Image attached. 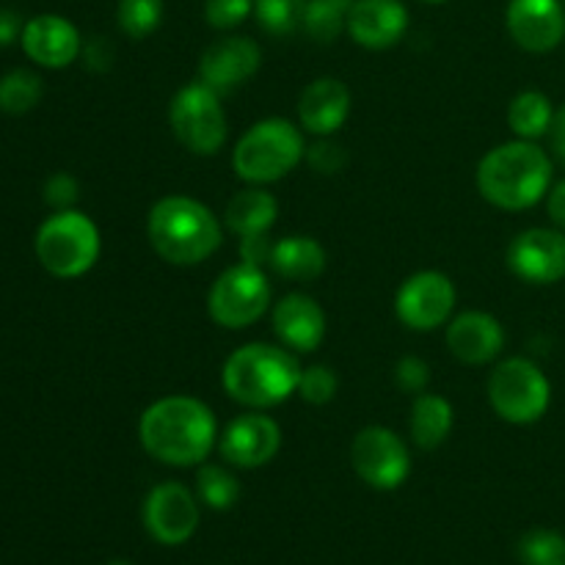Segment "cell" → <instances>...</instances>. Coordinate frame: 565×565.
<instances>
[{
  "label": "cell",
  "mask_w": 565,
  "mask_h": 565,
  "mask_svg": "<svg viewBox=\"0 0 565 565\" xmlns=\"http://www.w3.org/2000/svg\"><path fill=\"white\" fill-rule=\"evenodd\" d=\"M22 28L25 25H20V17L14 11L0 9V44H11L17 36H22Z\"/></svg>",
  "instance_id": "cell-40"
},
{
  "label": "cell",
  "mask_w": 565,
  "mask_h": 565,
  "mask_svg": "<svg viewBox=\"0 0 565 565\" xmlns=\"http://www.w3.org/2000/svg\"><path fill=\"white\" fill-rule=\"evenodd\" d=\"M502 345H505V331L489 312H463L447 326V348L458 362L469 367L489 364L491 359L500 356Z\"/></svg>",
  "instance_id": "cell-19"
},
{
  "label": "cell",
  "mask_w": 565,
  "mask_h": 565,
  "mask_svg": "<svg viewBox=\"0 0 565 565\" xmlns=\"http://www.w3.org/2000/svg\"><path fill=\"white\" fill-rule=\"evenodd\" d=\"M276 215H279V202L274 199V193L263 191V188H246L230 199L224 221L230 232H235L243 241V237L268 235L270 226L276 224Z\"/></svg>",
  "instance_id": "cell-22"
},
{
  "label": "cell",
  "mask_w": 565,
  "mask_h": 565,
  "mask_svg": "<svg viewBox=\"0 0 565 565\" xmlns=\"http://www.w3.org/2000/svg\"><path fill=\"white\" fill-rule=\"evenodd\" d=\"M42 99V81L28 70H14L0 77V108L6 114H28Z\"/></svg>",
  "instance_id": "cell-28"
},
{
  "label": "cell",
  "mask_w": 565,
  "mask_h": 565,
  "mask_svg": "<svg viewBox=\"0 0 565 565\" xmlns=\"http://www.w3.org/2000/svg\"><path fill=\"white\" fill-rule=\"evenodd\" d=\"M116 20L125 36L147 39L163 22V0H119Z\"/></svg>",
  "instance_id": "cell-29"
},
{
  "label": "cell",
  "mask_w": 565,
  "mask_h": 565,
  "mask_svg": "<svg viewBox=\"0 0 565 565\" xmlns=\"http://www.w3.org/2000/svg\"><path fill=\"white\" fill-rule=\"evenodd\" d=\"M147 237L158 257L171 265L204 263L224 241L213 210L191 196H166L154 202L147 218Z\"/></svg>",
  "instance_id": "cell-4"
},
{
  "label": "cell",
  "mask_w": 565,
  "mask_h": 565,
  "mask_svg": "<svg viewBox=\"0 0 565 565\" xmlns=\"http://www.w3.org/2000/svg\"><path fill=\"white\" fill-rule=\"evenodd\" d=\"M456 307V287L450 276L439 270H419L408 276L395 298V312L401 323L412 331H434L447 323Z\"/></svg>",
  "instance_id": "cell-11"
},
{
  "label": "cell",
  "mask_w": 565,
  "mask_h": 565,
  "mask_svg": "<svg viewBox=\"0 0 565 565\" xmlns=\"http://www.w3.org/2000/svg\"><path fill=\"white\" fill-rule=\"evenodd\" d=\"M423 3H447V0H423Z\"/></svg>",
  "instance_id": "cell-42"
},
{
  "label": "cell",
  "mask_w": 565,
  "mask_h": 565,
  "mask_svg": "<svg viewBox=\"0 0 565 565\" xmlns=\"http://www.w3.org/2000/svg\"><path fill=\"white\" fill-rule=\"evenodd\" d=\"M138 439L166 467H196L218 445L215 417L202 401L171 395L154 401L138 423Z\"/></svg>",
  "instance_id": "cell-1"
},
{
  "label": "cell",
  "mask_w": 565,
  "mask_h": 565,
  "mask_svg": "<svg viewBox=\"0 0 565 565\" xmlns=\"http://www.w3.org/2000/svg\"><path fill=\"white\" fill-rule=\"evenodd\" d=\"M546 210H550V218L557 230L565 232V180L557 182L550 191V199H546Z\"/></svg>",
  "instance_id": "cell-38"
},
{
  "label": "cell",
  "mask_w": 565,
  "mask_h": 565,
  "mask_svg": "<svg viewBox=\"0 0 565 565\" xmlns=\"http://www.w3.org/2000/svg\"><path fill=\"white\" fill-rule=\"evenodd\" d=\"M353 0H307L301 28L320 44H331L348 28Z\"/></svg>",
  "instance_id": "cell-26"
},
{
  "label": "cell",
  "mask_w": 565,
  "mask_h": 565,
  "mask_svg": "<svg viewBox=\"0 0 565 565\" xmlns=\"http://www.w3.org/2000/svg\"><path fill=\"white\" fill-rule=\"evenodd\" d=\"M552 160L535 141L500 143L478 166V191L500 210L535 207L550 193Z\"/></svg>",
  "instance_id": "cell-2"
},
{
  "label": "cell",
  "mask_w": 565,
  "mask_h": 565,
  "mask_svg": "<svg viewBox=\"0 0 565 565\" xmlns=\"http://www.w3.org/2000/svg\"><path fill=\"white\" fill-rule=\"evenodd\" d=\"M519 561L524 565H565V539L555 530H530L519 541Z\"/></svg>",
  "instance_id": "cell-31"
},
{
  "label": "cell",
  "mask_w": 565,
  "mask_h": 565,
  "mask_svg": "<svg viewBox=\"0 0 565 565\" xmlns=\"http://www.w3.org/2000/svg\"><path fill=\"white\" fill-rule=\"evenodd\" d=\"M259 64H263V50L254 39L226 36L204 50L202 61H199V81L207 83L218 94H226L252 81Z\"/></svg>",
  "instance_id": "cell-16"
},
{
  "label": "cell",
  "mask_w": 565,
  "mask_h": 565,
  "mask_svg": "<svg viewBox=\"0 0 565 565\" xmlns=\"http://www.w3.org/2000/svg\"><path fill=\"white\" fill-rule=\"evenodd\" d=\"M505 25L527 53H550L565 39V3L561 0H511Z\"/></svg>",
  "instance_id": "cell-15"
},
{
  "label": "cell",
  "mask_w": 565,
  "mask_h": 565,
  "mask_svg": "<svg viewBox=\"0 0 565 565\" xmlns=\"http://www.w3.org/2000/svg\"><path fill=\"white\" fill-rule=\"evenodd\" d=\"M254 11V0H207L204 17L215 31H232Z\"/></svg>",
  "instance_id": "cell-33"
},
{
  "label": "cell",
  "mask_w": 565,
  "mask_h": 565,
  "mask_svg": "<svg viewBox=\"0 0 565 565\" xmlns=\"http://www.w3.org/2000/svg\"><path fill=\"white\" fill-rule=\"evenodd\" d=\"M143 527L158 544L180 546L199 527L196 497L182 483H160L143 500Z\"/></svg>",
  "instance_id": "cell-12"
},
{
  "label": "cell",
  "mask_w": 565,
  "mask_h": 565,
  "mask_svg": "<svg viewBox=\"0 0 565 565\" xmlns=\"http://www.w3.org/2000/svg\"><path fill=\"white\" fill-rule=\"evenodd\" d=\"M307 154L303 132L287 119H263L248 127L232 149V169L248 185H268L290 174Z\"/></svg>",
  "instance_id": "cell-5"
},
{
  "label": "cell",
  "mask_w": 565,
  "mask_h": 565,
  "mask_svg": "<svg viewBox=\"0 0 565 565\" xmlns=\"http://www.w3.org/2000/svg\"><path fill=\"white\" fill-rule=\"evenodd\" d=\"M169 127L177 141L193 154H215L226 141V114L221 94L207 83H188L169 105Z\"/></svg>",
  "instance_id": "cell-8"
},
{
  "label": "cell",
  "mask_w": 565,
  "mask_h": 565,
  "mask_svg": "<svg viewBox=\"0 0 565 565\" xmlns=\"http://www.w3.org/2000/svg\"><path fill=\"white\" fill-rule=\"evenodd\" d=\"M348 114H351V92L337 77H318L303 88L301 99H298L301 130L318 138L334 136L345 125Z\"/></svg>",
  "instance_id": "cell-20"
},
{
  "label": "cell",
  "mask_w": 565,
  "mask_h": 565,
  "mask_svg": "<svg viewBox=\"0 0 565 565\" xmlns=\"http://www.w3.org/2000/svg\"><path fill=\"white\" fill-rule=\"evenodd\" d=\"M337 386H340V381H337L334 370L323 367V364H312V367L301 370L296 395H301V401L312 403V406H326V403L334 401Z\"/></svg>",
  "instance_id": "cell-32"
},
{
  "label": "cell",
  "mask_w": 565,
  "mask_h": 565,
  "mask_svg": "<svg viewBox=\"0 0 565 565\" xmlns=\"http://www.w3.org/2000/svg\"><path fill=\"white\" fill-rule=\"evenodd\" d=\"M44 199H47L50 207L55 210H72V204L77 202V182L70 174H53L44 185Z\"/></svg>",
  "instance_id": "cell-36"
},
{
  "label": "cell",
  "mask_w": 565,
  "mask_h": 565,
  "mask_svg": "<svg viewBox=\"0 0 565 565\" xmlns=\"http://www.w3.org/2000/svg\"><path fill=\"white\" fill-rule=\"evenodd\" d=\"M452 430V406L441 395H423L414 397L412 406V439L423 450H436L445 445Z\"/></svg>",
  "instance_id": "cell-24"
},
{
  "label": "cell",
  "mask_w": 565,
  "mask_h": 565,
  "mask_svg": "<svg viewBox=\"0 0 565 565\" xmlns=\"http://www.w3.org/2000/svg\"><path fill=\"white\" fill-rule=\"evenodd\" d=\"M563 3H565V0H563Z\"/></svg>",
  "instance_id": "cell-43"
},
{
  "label": "cell",
  "mask_w": 565,
  "mask_h": 565,
  "mask_svg": "<svg viewBox=\"0 0 565 565\" xmlns=\"http://www.w3.org/2000/svg\"><path fill=\"white\" fill-rule=\"evenodd\" d=\"M270 303V281L257 265H232L213 281L207 312L224 329L237 331L257 323Z\"/></svg>",
  "instance_id": "cell-9"
},
{
  "label": "cell",
  "mask_w": 565,
  "mask_h": 565,
  "mask_svg": "<svg viewBox=\"0 0 565 565\" xmlns=\"http://www.w3.org/2000/svg\"><path fill=\"white\" fill-rule=\"evenodd\" d=\"M274 331L290 351L312 353L326 340V315L315 298L290 292L276 303Z\"/></svg>",
  "instance_id": "cell-21"
},
{
  "label": "cell",
  "mask_w": 565,
  "mask_h": 565,
  "mask_svg": "<svg viewBox=\"0 0 565 565\" xmlns=\"http://www.w3.org/2000/svg\"><path fill=\"white\" fill-rule=\"evenodd\" d=\"M303 3L307 0H254V17L274 36H290L301 28Z\"/></svg>",
  "instance_id": "cell-30"
},
{
  "label": "cell",
  "mask_w": 565,
  "mask_h": 565,
  "mask_svg": "<svg viewBox=\"0 0 565 565\" xmlns=\"http://www.w3.org/2000/svg\"><path fill=\"white\" fill-rule=\"evenodd\" d=\"M108 565H130V563H127V561H110Z\"/></svg>",
  "instance_id": "cell-41"
},
{
  "label": "cell",
  "mask_w": 565,
  "mask_h": 565,
  "mask_svg": "<svg viewBox=\"0 0 565 565\" xmlns=\"http://www.w3.org/2000/svg\"><path fill=\"white\" fill-rule=\"evenodd\" d=\"M196 491L199 500L213 511H230L241 497V483L230 469L218 467V463H204L196 475Z\"/></svg>",
  "instance_id": "cell-27"
},
{
  "label": "cell",
  "mask_w": 565,
  "mask_h": 565,
  "mask_svg": "<svg viewBox=\"0 0 565 565\" xmlns=\"http://www.w3.org/2000/svg\"><path fill=\"white\" fill-rule=\"evenodd\" d=\"M307 158L309 166H312L315 171H320V174H337V171L345 166V152H342L340 143L329 141V136L320 138L318 143H312Z\"/></svg>",
  "instance_id": "cell-35"
},
{
  "label": "cell",
  "mask_w": 565,
  "mask_h": 565,
  "mask_svg": "<svg viewBox=\"0 0 565 565\" xmlns=\"http://www.w3.org/2000/svg\"><path fill=\"white\" fill-rule=\"evenodd\" d=\"M22 50L28 58L47 70L70 66L81 55V33L58 14H39L22 28Z\"/></svg>",
  "instance_id": "cell-18"
},
{
  "label": "cell",
  "mask_w": 565,
  "mask_h": 565,
  "mask_svg": "<svg viewBox=\"0 0 565 565\" xmlns=\"http://www.w3.org/2000/svg\"><path fill=\"white\" fill-rule=\"evenodd\" d=\"M351 461L359 478L379 491L401 489L412 472V456L401 436L381 425H367L356 434Z\"/></svg>",
  "instance_id": "cell-10"
},
{
  "label": "cell",
  "mask_w": 565,
  "mask_h": 565,
  "mask_svg": "<svg viewBox=\"0 0 565 565\" xmlns=\"http://www.w3.org/2000/svg\"><path fill=\"white\" fill-rule=\"evenodd\" d=\"M489 401L497 417L511 425H533L552 403V384L544 370L524 356L505 359L489 379Z\"/></svg>",
  "instance_id": "cell-7"
},
{
  "label": "cell",
  "mask_w": 565,
  "mask_h": 565,
  "mask_svg": "<svg viewBox=\"0 0 565 565\" xmlns=\"http://www.w3.org/2000/svg\"><path fill=\"white\" fill-rule=\"evenodd\" d=\"M552 119H555V108H552L550 97L541 92L516 94L511 108H508V125H511L513 136L524 138V141H535V138L546 136Z\"/></svg>",
  "instance_id": "cell-25"
},
{
  "label": "cell",
  "mask_w": 565,
  "mask_h": 565,
  "mask_svg": "<svg viewBox=\"0 0 565 565\" xmlns=\"http://www.w3.org/2000/svg\"><path fill=\"white\" fill-rule=\"evenodd\" d=\"M395 381L403 392H412V395H423L425 386L430 381L428 364L419 356H403L395 367Z\"/></svg>",
  "instance_id": "cell-34"
},
{
  "label": "cell",
  "mask_w": 565,
  "mask_h": 565,
  "mask_svg": "<svg viewBox=\"0 0 565 565\" xmlns=\"http://www.w3.org/2000/svg\"><path fill=\"white\" fill-rule=\"evenodd\" d=\"M301 364L287 348L252 342L226 359L224 381L226 395L246 408H274L290 401L298 392Z\"/></svg>",
  "instance_id": "cell-3"
},
{
  "label": "cell",
  "mask_w": 565,
  "mask_h": 565,
  "mask_svg": "<svg viewBox=\"0 0 565 565\" xmlns=\"http://www.w3.org/2000/svg\"><path fill=\"white\" fill-rule=\"evenodd\" d=\"M508 265L530 285H557L565 279V232L544 226L519 232L508 246Z\"/></svg>",
  "instance_id": "cell-13"
},
{
  "label": "cell",
  "mask_w": 565,
  "mask_h": 565,
  "mask_svg": "<svg viewBox=\"0 0 565 565\" xmlns=\"http://www.w3.org/2000/svg\"><path fill=\"white\" fill-rule=\"evenodd\" d=\"M550 143H552V152H555V158L561 160L565 166V105L561 110H555V119H552V127H550Z\"/></svg>",
  "instance_id": "cell-39"
},
{
  "label": "cell",
  "mask_w": 565,
  "mask_h": 565,
  "mask_svg": "<svg viewBox=\"0 0 565 565\" xmlns=\"http://www.w3.org/2000/svg\"><path fill=\"white\" fill-rule=\"evenodd\" d=\"M36 257L47 274L77 279L99 259V232L88 215L58 210L36 232Z\"/></svg>",
  "instance_id": "cell-6"
},
{
  "label": "cell",
  "mask_w": 565,
  "mask_h": 565,
  "mask_svg": "<svg viewBox=\"0 0 565 565\" xmlns=\"http://www.w3.org/2000/svg\"><path fill=\"white\" fill-rule=\"evenodd\" d=\"M281 447V430L268 414H243L232 419L218 439V452L230 467L257 469L276 458Z\"/></svg>",
  "instance_id": "cell-14"
},
{
  "label": "cell",
  "mask_w": 565,
  "mask_h": 565,
  "mask_svg": "<svg viewBox=\"0 0 565 565\" xmlns=\"http://www.w3.org/2000/svg\"><path fill=\"white\" fill-rule=\"evenodd\" d=\"M270 254H274V243H270L268 235L243 237L241 241V263L263 268V265H270Z\"/></svg>",
  "instance_id": "cell-37"
},
{
  "label": "cell",
  "mask_w": 565,
  "mask_h": 565,
  "mask_svg": "<svg viewBox=\"0 0 565 565\" xmlns=\"http://www.w3.org/2000/svg\"><path fill=\"white\" fill-rule=\"evenodd\" d=\"M270 268L290 281H312L326 270V248L307 235L285 237L274 243Z\"/></svg>",
  "instance_id": "cell-23"
},
{
  "label": "cell",
  "mask_w": 565,
  "mask_h": 565,
  "mask_svg": "<svg viewBox=\"0 0 565 565\" xmlns=\"http://www.w3.org/2000/svg\"><path fill=\"white\" fill-rule=\"evenodd\" d=\"M408 28V11L401 0H353L348 33L359 47H395Z\"/></svg>",
  "instance_id": "cell-17"
}]
</instances>
